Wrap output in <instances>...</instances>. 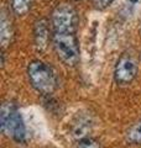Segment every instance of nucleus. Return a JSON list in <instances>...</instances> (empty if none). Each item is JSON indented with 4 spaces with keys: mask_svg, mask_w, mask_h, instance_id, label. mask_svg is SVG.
Here are the masks:
<instances>
[{
    "mask_svg": "<svg viewBox=\"0 0 141 148\" xmlns=\"http://www.w3.org/2000/svg\"><path fill=\"white\" fill-rule=\"evenodd\" d=\"M27 78L31 86L41 94H52L58 84L52 67L40 59H35L29 63Z\"/></svg>",
    "mask_w": 141,
    "mask_h": 148,
    "instance_id": "nucleus-1",
    "label": "nucleus"
},
{
    "mask_svg": "<svg viewBox=\"0 0 141 148\" xmlns=\"http://www.w3.org/2000/svg\"><path fill=\"white\" fill-rule=\"evenodd\" d=\"M0 128L6 137L15 142H24L26 138V128L22 116L15 104L4 103L0 114Z\"/></svg>",
    "mask_w": 141,
    "mask_h": 148,
    "instance_id": "nucleus-2",
    "label": "nucleus"
},
{
    "mask_svg": "<svg viewBox=\"0 0 141 148\" xmlns=\"http://www.w3.org/2000/svg\"><path fill=\"white\" fill-rule=\"evenodd\" d=\"M52 42L61 61L67 66H76L79 61V46L74 32H53Z\"/></svg>",
    "mask_w": 141,
    "mask_h": 148,
    "instance_id": "nucleus-3",
    "label": "nucleus"
},
{
    "mask_svg": "<svg viewBox=\"0 0 141 148\" xmlns=\"http://www.w3.org/2000/svg\"><path fill=\"white\" fill-rule=\"evenodd\" d=\"M78 24V14L73 5L62 3L51 14V25L53 32H74Z\"/></svg>",
    "mask_w": 141,
    "mask_h": 148,
    "instance_id": "nucleus-4",
    "label": "nucleus"
},
{
    "mask_svg": "<svg viewBox=\"0 0 141 148\" xmlns=\"http://www.w3.org/2000/svg\"><path fill=\"white\" fill-rule=\"evenodd\" d=\"M139 73V67L131 54L124 53L118 59L114 68V79L118 84L126 85L133 82Z\"/></svg>",
    "mask_w": 141,
    "mask_h": 148,
    "instance_id": "nucleus-5",
    "label": "nucleus"
},
{
    "mask_svg": "<svg viewBox=\"0 0 141 148\" xmlns=\"http://www.w3.org/2000/svg\"><path fill=\"white\" fill-rule=\"evenodd\" d=\"M34 41L37 51H45L50 41V26L46 18H40L34 26Z\"/></svg>",
    "mask_w": 141,
    "mask_h": 148,
    "instance_id": "nucleus-6",
    "label": "nucleus"
},
{
    "mask_svg": "<svg viewBox=\"0 0 141 148\" xmlns=\"http://www.w3.org/2000/svg\"><path fill=\"white\" fill-rule=\"evenodd\" d=\"M14 35H15V31H14V22L10 17V12L3 10L1 18H0V42H1L3 49L10 46Z\"/></svg>",
    "mask_w": 141,
    "mask_h": 148,
    "instance_id": "nucleus-7",
    "label": "nucleus"
},
{
    "mask_svg": "<svg viewBox=\"0 0 141 148\" xmlns=\"http://www.w3.org/2000/svg\"><path fill=\"white\" fill-rule=\"evenodd\" d=\"M34 0H10L11 12L16 16H25L31 10Z\"/></svg>",
    "mask_w": 141,
    "mask_h": 148,
    "instance_id": "nucleus-8",
    "label": "nucleus"
},
{
    "mask_svg": "<svg viewBox=\"0 0 141 148\" xmlns=\"http://www.w3.org/2000/svg\"><path fill=\"white\" fill-rule=\"evenodd\" d=\"M91 121L88 119H79L78 121L74 123L73 126V136L79 140H83V138L87 137V133L91 131Z\"/></svg>",
    "mask_w": 141,
    "mask_h": 148,
    "instance_id": "nucleus-9",
    "label": "nucleus"
},
{
    "mask_svg": "<svg viewBox=\"0 0 141 148\" xmlns=\"http://www.w3.org/2000/svg\"><path fill=\"white\" fill-rule=\"evenodd\" d=\"M141 11V0H123L121 12L125 16H133Z\"/></svg>",
    "mask_w": 141,
    "mask_h": 148,
    "instance_id": "nucleus-10",
    "label": "nucleus"
},
{
    "mask_svg": "<svg viewBox=\"0 0 141 148\" xmlns=\"http://www.w3.org/2000/svg\"><path fill=\"white\" fill-rule=\"evenodd\" d=\"M126 141L133 145H141V120L134 123L126 132Z\"/></svg>",
    "mask_w": 141,
    "mask_h": 148,
    "instance_id": "nucleus-11",
    "label": "nucleus"
},
{
    "mask_svg": "<svg viewBox=\"0 0 141 148\" xmlns=\"http://www.w3.org/2000/svg\"><path fill=\"white\" fill-rule=\"evenodd\" d=\"M77 148H100V145H99V142L97 140H94V138L86 137L79 141Z\"/></svg>",
    "mask_w": 141,
    "mask_h": 148,
    "instance_id": "nucleus-12",
    "label": "nucleus"
},
{
    "mask_svg": "<svg viewBox=\"0 0 141 148\" xmlns=\"http://www.w3.org/2000/svg\"><path fill=\"white\" fill-rule=\"evenodd\" d=\"M114 0H93V5L97 10H105L109 8Z\"/></svg>",
    "mask_w": 141,
    "mask_h": 148,
    "instance_id": "nucleus-13",
    "label": "nucleus"
},
{
    "mask_svg": "<svg viewBox=\"0 0 141 148\" xmlns=\"http://www.w3.org/2000/svg\"><path fill=\"white\" fill-rule=\"evenodd\" d=\"M77 1H81V0H77Z\"/></svg>",
    "mask_w": 141,
    "mask_h": 148,
    "instance_id": "nucleus-14",
    "label": "nucleus"
}]
</instances>
